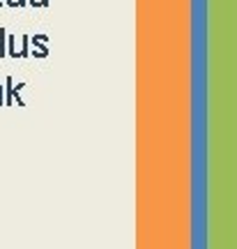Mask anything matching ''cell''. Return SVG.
I'll list each match as a JSON object with an SVG mask.
<instances>
[{"label":"cell","instance_id":"6da1fadb","mask_svg":"<svg viewBox=\"0 0 237 249\" xmlns=\"http://www.w3.org/2000/svg\"><path fill=\"white\" fill-rule=\"evenodd\" d=\"M2 88H5V107H14V102H17V107H26V102L21 97V90L26 88V83H17V88H14V79L7 76Z\"/></svg>","mask_w":237,"mask_h":249},{"label":"cell","instance_id":"277c9868","mask_svg":"<svg viewBox=\"0 0 237 249\" xmlns=\"http://www.w3.org/2000/svg\"><path fill=\"white\" fill-rule=\"evenodd\" d=\"M7 55V30L0 28V58Z\"/></svg>","mask_w":237,"mask_h":249},{"label":"cell","instance_id":"5b68a950","mask_svg":"<svg viewBox=\"0 0 237 249\" xmlns=\"http://www.w3.org/2000/svg\"><path fill=\"white\" fill-rule=\"evenodd\" d=\"M7 7H26L28 5V0H2Z\"/></svg>","mask_w":237,"mask_h":249},{"label":"cell","instance_id":"8992f818","mask_svg":"<svg viewBox=\"0 0 237 249\" xmlns=\"http://www.w3.org/2000/svg\"><path fill=\"white\" fill-rule=\"evenodd\" d=\"M49 2L51 0H28V5H33V7H49Z\"/></svg>","mask_w":237,"mask_h":249},{"label":"cell","instance_id":"ba28073f","mask_svg":"<svg viewBox=\"0 0 237 249\" xmlns=\"http://www.w3.org/2000/svg\"><path fill=\"white\" fill-rule=\"evenodd\" d=\"M0 7H5V2H2V0H0Z\"/></svg>","mask_w":237,"mask_h":249},{"label":"cell","instance_id":"52a82bcc","mask_svg":"<svg viewBox=\"0 0 237 249\" xmlns=\"http://www.w3.org/2000/svg\"><path fill=\"white\" fill-rule=\"evenodd\" d=\"M0 107H5V88H2V83H0Z\"/></svg>","mask_w":237,"mask_h":249},{"label":"cell","instance_id":"7a4b0ae2","mask_svg":"<svg viewBox=\"0 0 237 249\" xmlns=\"http://www.w3.org/2000/svg\"><path fill=\"white\" fill-rule=\"evenodd\" d=\"M30 55L33 58H46L49 55V35H44V33L30 35Z\"/></svg>","mask_w":237,"mask_h":249},{"label":"cell","instance_id":"3957f363","mask_svg":"<svg viewBox=\"0 0 237 249\" xmlns=\"http://www.w3.org/2000/svg\"><path fill=\"white\" fill-rule=\"evenodd\" d=\"M30 55V35H21L18 39V58H28Z\"/></svg>","mask_w":237,"mask_h":249}]
</instances>
